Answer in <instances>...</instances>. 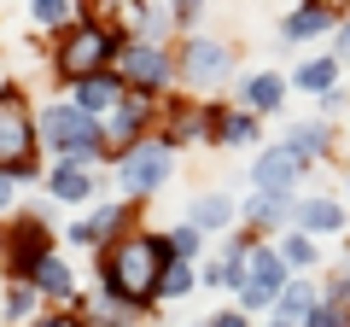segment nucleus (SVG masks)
Here are the masks:
<instances>
[{
    "mask_svg": "<svg viewBox=\"0 0 350 327\" xmlns=\"http://www.w3.org/2000/svg\"><path fill=\"white\" fill-rule=\"evenodd\" d=\"M170 263H175V252L158 234H129V239H117V246H105L100 252L105 298L123 304V310H146V304L158 298V280H163Z\"/></svg>",
    "mask_w": 350,
    "mask_h": 327,
    "instance_id": "nucleus-1",
    "label": "nucleus"
},
{
    "mask_svg": "<svg viewBox=\"0 0 350 327\" xmlns=\"http://www.w3.org/2000/svg\"><path fill=\"white\" fill-rule=\"evenodd\" d=\"M123 53H129L123 29H111L105 18H82V24L64 29V41H59V70L76 76V82H88V76H100L111 59H123Z\"/></svg>",
    "mask_w": 350,
    "mask_h": 327,
    "instance_id": "nucleus-2",
    "label": "nucleus"
},
{
    "mask_svg": "<svg viewBox=\"0 0 350 327\" xmlns=\"http://www.w3.org/2000/svg\"><path fill=\"white\" fill-rule=\"evenodd\" d=\"M41 140L59 146V158L88 164L94 152L105 146V123H100V117H88L82 105H47V112H41Z\"/></svg>",
    "mask_w": 350,
    "mask_h": 327,
    "instance_id": "nucleus-3",
    "label": "nucleus"
},
{
    "mask_svg": "<svg viewBox=\"0 0 350 327\" xmlns=\"http://www.w3.org/2000/svg\"><path fill=\"white\" fill-rule=\"evenodd\" d=\"M29 140H36V117H29V105L18 100L12 88H0V170L6 176H36V152H29Z\"/></svg>",
    "mask_w": 350,
    "mask_h": 327,
    "instance_id": "nucleus-4",
    "label": "nucleus"
},
{
    "mask_svg": "<svg viewBox=\"0 0 350 327\" xmlns=\"http://www.w3.org/2000/svg\"><path fill=\"white\" fill-rule=\"evenodd\" d=\"M175 158H170V140H140V146H129L123 158H117V187L129 193V199H152V193L170 181Z\"/></svg>",
    "mask_w": 350,
    "mask_h": 327,
    "instance_id": "nucleus-5",
    "label": "nucleus"
},
{
    "mask_svg": "<svg viewBox=\"0 0 350 327\" xmlns=\"http://www.w3.org/2000/svg\"><path fill=\"white\" fill-rule=\"evenodd\" d=\"M0 252H6V269H12L18 280H29L41 263L53 257V234L41 216H18L12 228H6V239H0Z\"/></svg>",
    "mask_w": 350,
    "mask_h": 327,
    "instance_id": "nucleus-6",
    "label": "nucleus"
},
{
    "mask_svg": "<svg viewBox=\"0 0 350 327\" xmlns=\"http://www.w3.org/2000/svg\"><path fill=\"white\" fill-rule=\"evenodd\" d=\"M292 287V269L280 263V252L275 246H251V257H245V287H239V304H280V292Z\"/></svg>",
    "mask_w": 350,
    "mask_h": 327,
    "instance_id": "nucleus-7",
    "label": "nucleus"
},
{
    "mask_svg": "<svg viewBox=\"0 0 350 327\" xmlns=\"http://www.w3.org/2000/svg\"><path fill=\"white\" fill-rule=\"evenodd\" d=\"M117 70H123L129 94H158L163 82L175 76V59L163 47H152V41H129V53L117 59Z\"/></svg>",
    "mask_w": 350,
    "mask_h": 327,
    "instance_id": "nucleus-8",
    "label": "nucleus"
},
{
    "mask_svg": "<svg viewBox=\"0 0 350 327\" xmlns=\"http://www.w3.org/2000/svg\"><path fill=\"white\" fill-rule=\"evenodd\" d=\"M304 181V164L292 158V146H269L257 152V164H251V187L262 193V199H292Z\"/></svg>",
    "mask_w": 350,
    "mask_h": 327,
    "instance_id": "nucleus-9",
    "label": "nucleus"
},
{
    "mask_svg": "<svg viewBox=\"0 0 350 327\" xmlns=\"http://www.w3.org/2000/svg\"><path fill=\"white\" fill-rule=\"evenodd\" d=\"M234 70V53L222 47V41H187V53H181V76H187L193 88H211V82H222V76Z\"/></svg>",
    "mask_w": 350,
    "mask_h": 327,
    "instance_id": "nucleus-10",
    "label": "nucleus"
},
{
    "mask_svg": "<svg viewBox=\"0 0 350 327\" xmlns=\"http://www.w3.org/2000/svg\"><path fill=\"white\" fill-rule=\"evenodd\" d=\"M70 239H76V246H100V252L117 246V239H129V205H100L88 222L70 228Z\"/></svg>",
    "mask_w": 350,
    "mask_h": 327,
    "instance_id": "nucleus-11",
    "label": "nucleus"
},
{
    "mask_svg": "<svg viewBox=\"0 0 350 327\" xmlns=\"http://www.w3.org/2000/svg\"><path fill=\"white\" fill-rule=\"evenodd\" d=\"M123 100H129L123 70H100V76H88V82H76V100L70 105H82L88 117H100V112H117Z\"/></svg>",
    "mask_w": 350,
    "mask_h": 327,
    "instance_id": "nucleus-12",
    "label": "nucleus"
},
{
    "mask_svg": "<svg viewBox=\"0 0 350 327\" xmlns=\"http://www.w3.org/2000/svg\"><path fill=\"white\" fill-rule=\"evenodd\" d=\"M152 117V94H129L111 117H105V140L111 146H140V123Z\"/></svg>",
    "mask_w": 350,
    "mask_h": 327,
    "instance_id": "nucleus-13",
    "label": "nucleus"
},
{
    "mask_svg": "<svg viewBox=\"0 0 350 327\" xmlns=\"http://www.w3.org/2000/svg\"><path fill=\"white\" fill-rule=\"evenodd\" d=\"M292 222H298V234H333V228H345V205L338 199H298Z\"/></svg>",
    "mask_w": 350,
    "mask_h": 327,
    "instance_id": "nucleus-14",
    "label": "nucleus"
},
{
    "mask_svg": "<svg viewBox=\"0 0 350 327\" xmlns=\"http://www.w3.org/2000/svg\"><path fill=\"white\" fill-rule=\"evenodd\" d=\"M47 187H53V199H64V205L94 199V176H88V164H70V158H59V164H53Z\"/></svg>",
    "mask_w": 350,
    "mask_h": 327,
    "instance_id": "nucleus-15",
    "label": "nucleus"
},
{
    "mask_svg": "<svg viewBox=\"0 0 350 327\" xmlns=\"http://www.w3.org/2000/svg\"><path fill=\"white\" fill-rule=\"evenodd\" d=\"M280 94H286V82H280L275 70H257V76H245V88H239V105H245L251 117H262V112H275V105H280Z\"/></svg>",
    "mask_w": 350,
    "mask_h": 327,
    "instance_id": "nucleus-16",
    "label": "nucleus"
},
{
    "mask_svg": "<svg viewBox=\"0 0 350 327\" xmlns=\"http://www.w3.org/2000/svg\"><path fill=\"white\" fill-rule=\"evenodd\" d=\"M29 287H36V292H47V298H76V269L64 263L59 252H53L47 263H41L36 275H29Z\"/></svg>",
    "mask_w": 350,
    "mask_h": 327,
    "instance_id": "nucleus-17",
    "label": "nucleus"
},
{
    "mask_svg": "<svg viewBox=\"0 0 350 327\" xmlns=\"http://www.w3.org/2000/svg\"><path fill=\"white\" fill-rule=\"evenodd\" d=\"M286 41H310L321 36V29H333V6H298V12H286Z\"/></svg>",
    "mask_w": 350,
    "mask_h": 327,
    "instance_id": "nucleus-18",
    "label": "nucleus"
},
{
    "mask_svg": "<svg viewBox=\"0 0 350 327\" xmlns=\"http://www.w3.org/2000/svg\"><path fill=\"white\" fill-rule=\"evenodd\" d=\"M315 310H321V298H315V287H310V280H292V287L280 292V322H292V327H298V322H310Z\"/></svg>",
    "mask_w": 350,
    "mask_h": 327,
    "instance_id": "nucleus-19",
    "label": "nucleus"
},
{
    "mask_svg": "<svg viewBox=\"0 0 350 327\" xmlns=\"http://www.w3.org/2000/svg\"><path fill=\"white\" fill-rule=\"evenodd\" d=\"M135 24H140V41L163 47V36H170V29L181 24V12H170V6H140V12H135Z\"/></svg>",
    "mask_w": 350,
    "mask_h": 327,
    "instance_id": "nucleus-20",
    "label": "nucleus"
},
{
    "mask_svg": "<svg viewBox=\"0 0 350 327\" xmlns=\"http://www.w3.org/2000/svg\"><path fill=\"white\" fill-rule=\"evenodd\" d=\"M228 222H234V205H228L222 193H199V199H193V228H199V234L204 228H228Z\"/></svg>",
    "mask_w": 350,
    "mask_h": 327,
    "instance_id": "nucleus-21",
    "label": "nucleus"
},
{
    "mask_svg": "<svg viewBox=\"0 0 350 327\" xmlns=\"http://www.w3.org/2000/svg\"><path fill=\"white\" fill-rule=\"evenodd\" d=\"M286 146H292V158H298V164L321 158V152H327V123H298L286 135Z\"/></svg>",
    "mask_w": 350,
    "mask_h": 327,
    "instance_id": "nucleus-22",
    "label": "nucleus"
},
{
    "mask_svg": "<svg viewBox=\"0 0 350 327\" xmlns=\"http://www.w3.org/2000/svg\"><path fill=\"white\" fill-rule=\"evenodd\" d=\"M298 88L333 94V88H338V59H310V64H298Z\"/></svg>",
    "mask_w": 350,
    "mask_h": 327,
    "instance_id": "nucleus-23",
    "label": "nucleus"
},
{
    "mask_svg": "<svg viewBox=\"0 0 350 327\" xmlns=\"http://www.w3.org/2000/svg\"><path fill=\"white\" fill-rule=\"evenodd\" d=\"M199 280H204V275H199L193 263H170V269H163V280H158V298H187Z\"/></svg>",
    "mask_w": 350,
    "mask_h": 327,
    "instance_id": "nucleus-24",
    "label": "nucleus"
},
{
    "mask_svg": "<svg viewBox=\"0 0 350 327\" xmlns=\"http://www.w3.org/2000/svg\"><path fill=\"white\" fill-rule=\"evenodd\" d=\"M245 216H251L257 228H275V222H286V216H292V199H262V193H251Z\"/></svg>",
    "mask_w": 350,
    "mask_h": 327,
    "instance_id": "nucleus-25",
    "label": "nucleus"
},
{
    "mask_svg": "<svg viewBox=\"0 0 350 327\" xmlns=\"http://www.w3.org/2000/svg\"><path fill=\"white\" fill-rule=\"evenodd\" d=\"M275 252H280V263H286V269H310L315 263V239L310 234H286Z\"/></svg>",
    "mask_w": 350,
    "mask_h": 327,
    "instance_id": "nucleus-26",
    "label": "nucleus"
},
{
    "mask_svg": "<svg viewBox=\"0 0 350 327\" xmlns=\"http://www.w3.org/2000/svg\"><path fill=\"white\" fill-rule=\"evenodd\" d=\"M216 129H222V140H228V146H251V140H257V117H251V112H239V117H222Z\"/></svg>",
    "mask_w": 350,
    "mask_h": 327,
    "instance_id": "nucleus-27",
    "label": "nucleus"
},
{
    "mask_svg": "<svg viewBox=\"0 0 350 327\" xmlns=\"http://www.w3.org/2000/svg\"><path fill=\"white\" fill-rule=\"evenodd\" d=\"M199 246H204V234H199V228H193V222H181V228H175V234H170V252H175V263H187V257L199 252Z\"/></svg>",
    "mask_w": 350,
    "mask_h": 327,
    "instance_id": "nucleus-28",
    "label": "nucleus"
},
{
    "mask_svg": "<svg viewBox=\"0 0 350 327\" xmlns=\"http://www.w3.org/2000/svg\"><path fill=\"white\" fill-rule=\"evenodd\" d=\"M29 12H36V24H70V29H76V12H70V0H36Z\"/></svg>",
    "mask_w": 350,
    "mask_h": 327,
    "instance_id": "nucleus-29",
    "label": "nucleus"
},
{
    "mask_svg": "<svg viewBox=\"0 0 350 327\" xmlns=\"http://www.w3.org/2000/svg\"><path fill=\"white\" fill-rule=\"evenodd\" d=\"M29 310H36V287H29V280H18V287L6 292V315H12V322H24Z\"/></svg>",
    "mask_w": 350,
    "mask_h": 327,
    "instance_id": "nucleus-30",
    "label": "nucleus"
},
{
    "mask_svg": "<svg viewBox=\"0 0 350 327\" xmlns=\"http://www.w3.org/2000/svg\"><path fill=\"white\" fill-rule=\"evenodd\" d=\"M304 327H350V310H345V304H333V298H327V304H321V310H315V315H310Z\"/></svg>",
    "mask_w": 350,
    "mask_h": 327,
    "instance_id": "nucleus-31",
    "label": "nucleus"
},
{
    "mask_svg": "<svg viewBox=\"0 0 350 327\" xmlns=\"http://www.w3.org/2000/svg\"><path fill=\"white\" fill-rule=\"evenodd\" d=\"M211 327H251V322L239 310H222V315H211Z\"/></svg>",
    "mask_w": 350,
    "mask_h": 327,
    "instance_id": "nucleus-32",
    "label": "nucleus"
},
{
    "mask_svg": "<svg viewBox=\"0 0 350 327\" xmlns=\"http://www.w3.org/2000/svg\"><path fill=\"white\" fill-rule=\"evenodd\" d=\"M338 59H350V18L338 24Z\"/></svg>",
    "mask_w": 350,
    "mask_h": 327,
    "instance_id": "nucleus-33",
    "label": "nucleus"
},
{
    "mask_svg": "<svg viewBox=\"0 0 350 327\" xmlns=\"http://www.w3.org/2000/svg\"><path fill=\"white\" fill-rule=\"evenodd\" d=\"M6 205H12V176L0 170V211H6Z\"/></svg>",
    "mask_w": 350,
    "mask_h": 327,
    "instance_id": "nucleus-34",
    "label": "nucleus"
},
{
    "mask_svg": "<svg viewBox=\"0 0 350 327\" xmlns=\"http://www.w3.org/2000/svg\"><path fill=\"white\" fill-rule=\"evenodd\" d=\"M36 327H76L70 315H47V322H36Z\"/></svg>",
    "mask_w": 350,
    "mask_h": 327,
    "instance_id": "nucleus-35",
    "label": "nucleus"
},
{
    "mask_svg": "<svg viewBox=\"0 0 350 327\" xmlns=\"http://www.w3.org/2000/svg\"><path fill=\"white\" fill-rule=\"evenodd\" d=\"M269 327H292V322H269Z\"/></svg>",
    "mask_w": 350,
    "mask_h": 327,
    "instance_id": "nucleus-36",
    "label": "nucleus"
},
{
    "mask_svg": "<svg viewBox=\"0 0 350 327\" xmlns=\"http://www.w3.org/2000/svg\"><path fill=\"white\" fill-rule=\"evenodd\" d=\"M193 327H211V322H193Z\"/></svg>",
    "mask_w": 350,
    "mask_h": 327,
    "instance_id": "nucleus-37",
    "label": "nucleus"
},
{
    "mask_svg": "<svg viewBox=\"0 0 350 327\" xmlns=\"http://www.w3.org/2000/svg\"><path fill=\"white\" fill-rule=\"evenodd\" d=\"M345 187H350V176H345Z\"/></svg>",
    "mask_w": 350,
    "mask_h": 327,
    "instance_id": "nucleus-38",
    "label": "nucleus"
}]
</instances>
